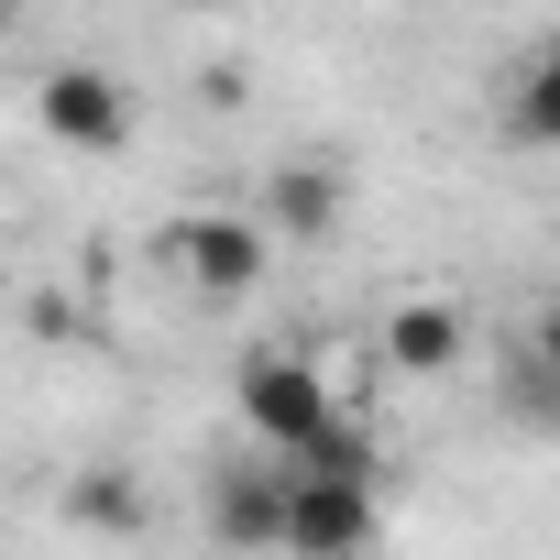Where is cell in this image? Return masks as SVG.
I'll list each match as a JSON object with an SVG mask.
<instances>
[{
	"label": "cell",
	"instance_id": "cell-1",
	"mask_svg": "<svg viewBox=\"0 0 560 560\" xmlns=\"http://www.w3.org/2000/svg\"><path fill=\"white\" fill-rule=\"evenodd\" d=\"M385 527L374 483H341V472H287V494H275V549H308V560H341Z\"/></svg>",
	"mask_w": 560,
	"mask_h": 560
},
{
	"label": "cell",
	"instance_id": "cell-2",
	"mask_svg": "<svg viewBox=\"0 0 560 560\" xmlns=\"http://www.w3.org/2000/svg\"><path fill=\"white\" fill-rule=\"evenodd\" d=\"M34 121H45L67 154H121V143H132V89L100 78V67H56V78L34 89Z\"/></svg>",
	"mask_w": 560,
	"mask_h": 560
},
{
	"label": "cell",
	"instance_id": "cell-3",
	"mask_svg": "<svg viewBox=\"0 0 560 560\" xmlns=\"http://www.w3.org/2000/svg\"><path fill=\"white\" fill-rule=\"evenodd\" d=\"M242 418H253L275 451H298V440L330 418V385H319V363H298V352H253V363H242Z\"/></svg>",
	"mask_w": 560,
	"mask_h": 560
},
{
	"label": "cell",
	"instance_id": "cell-4",
	"mask_svg": "<svg viewBox=\"0 0 560 560\" xmlns=\"http://www.w3.org/2000/svg\"><path fill=\"white\" fill-rule=\"evenodd\" d=\"M472 352V330H462V308H440V298H407L396 319H385V363L407 374V385H429V374H451Z\"/></svg>",
	"mask_w": 560,
	"mask_h": 560
},
{
	"label": "cell",
	"instance_id": "cell-5",
	"mask_svg": "<svg viewBox=\"0 0 560 560\" xmlns=\"http://www.w3.org/2000/svg\"><path fill=\"white\" fill-rule=\"evenodd\" d=\"M176 253H187V275H198V298H253V287H264V231H253V220H198Z\"/></svg>",
	"mask_w": 560,
	"mask_h": 560
},
{
	"label": "cell",
	"instance_id": "cell-6",
	"mask_svg": "<svg viewBox=\"0 0 560 560\" xmlns=\"http://www.w3.org/2000/svg\"><path fill=\"white\" fill-rule=\"evenodd\" d=\"M264 220L298 231V242L341 231V176H330V165H275V176H264Z\"/></svg>",
	"mask_w": 560,
	"mask_h": 560
},
{
	"label": "cell",
	"instance_id": "cell-7",
	"mask_svg": "<svg viewBox=\"0 0 560 560\" xmlns=\"http://www.w3.org/2000/svg\"><path fill=\"white\" fill-rule=\"evenodd\" d=\"M275 462H287V472H341V483H374V472H385L374 429H352L341 407H330V418H319V429H308L298 451H275Z\"/></svg>",
	"mask_w": 560,
	"mask_h": 560
},
{
	"label": "cell",
	"instance_id": "cell-8",
	"mask_svg": "<svg viewBox=\"0 0 560 560\" xmlns=\"http://www.w3.org/2000/svg\"><path fill=\"white\" fill-rule=\"evenodd\" d=\"M275 494H287V472H231L220 505H209V527L231 549H275Z\"/></svg>",
	"mask_w": 560,
	"mask_h": 560
},
{
	"label": "cell",
	"instance_id": "cell-9",
	"mask_svg": "<svg viewBox=\"0 0 560 560\" xmlns=\"http://www.w3.org/2000/svg\"><path fill=\"white\" fill-rule=\"evenodd\" d=\"M549 132H560V56L538 45V56L516 67V89H505V143H527V154H538Z\"/></svg>",
	"mask_w": 560,
	"mask_h": 560
},
{
	"label": "cell",
	"instance_id": "cell-10",
	"mask_svg": "<svg viewBox=\"0 0 560 560\" xmlns=\"http://www.w3.org/2000/svg\"><path fill=\"white\" fill-rule=\"evenodd\" d=\"M505 396H516L527 429H549V352H516V363H505Z\"/></svg>",
	"mask_w": 560,
	"mask_h": 560
},
{
	"label": "cell",
	"instance_id": "cell-11",
	"mask_svg": "<svg viewBox=\"0 0 560 560\" xmlns=\"http://www.w3.org/2000/svg\"><path fill=\"white\" fill-rule=\"evenodd\" d=\"M78 516H89V527H143L132 483H78Z\"/></svg>",
	"mask_w": 560,
	"mask_h": 560
},
{
	"label": "cell",
	"instance_id": "cell-12",
	"mask_svg": "<svg viewBox=\"0 0 560 560\" xmlns=\"http://www.w3.org/2000/svg\"><path fill=\"white\" fill-rule=\"evenodd\" d=\"M12 23H23V0H0V34H12Z\"/></svg>",
	"mask_w": 560,
	"mask_h": 560
},
{
	"label": "cell",
	"instance_id": "cell-13",
	"mask_svg": "<svg viewBox=\"0 0 560 560\" xmlns=\"http://www.w3.org/2000/svg\"><path fill=\"white\" fill-rule=\"evenodd\" d=\"M187 12H220V0H187Z\"/></svg>",
	"mask_w": 560,
	"mask_h": 560
}]
</instances>
